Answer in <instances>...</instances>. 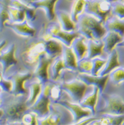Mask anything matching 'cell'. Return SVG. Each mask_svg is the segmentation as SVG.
I'll use <instances>...</instances> for the list:
<instances>
[{
    "instance_id": "48",
    "label": "cell",
    "mask_w": 124,
    "mask_h": 125,
    "mask_svg": "<svg viewBox=\"0 0 124 125\" xmlns=\"http://www.w3.org/2000/svg\"><path fill=\"white\" fill-rule=\"evenodd\" d=\"M0 120H1V119H0Z\"/></svg>"
},
{
    "instance_id": "22",
    "label": "cell",
    "mask_w": 124,
    "mask_h": 125,
    "mask_svg": "<svg viewBox=\"0 0 124 125\" xmlns=\"http://www.w3.org/2000/svg\"><path fill=\"white\" fill-rule=\"evenodd\" d=\"M62 54L66 68L73 71H76L78 60L71 46H67L62 44Z\"/></svg>"
},
{
    "instance_id": "15",
    "label": "cell",
    "mask_w": 124,
    "mask_h": 125,
    "mask_svg": "<svg viewBox=\"0 0 124 125\" xmlns=\"http://www.w3.org/2000/svg\"><path fill=\"white\" fill-rule=\"evenodd\" d=\"M62 89L60 84H58L53 82L48 81L43 84L42 92L49 98L51 103H57L60 101Z\"/></svg>"
},
{
    "instance_id": "8",
    "label": "cell",
    "mask_w": 124,
    "mask_h": 125,
    "mask_svg": "<svg viewBox=\"0 0 124 125\" xmlns=\"http://www.w3.org/2000/svg\"><path fill=\"white\" fill-rule=\"evenodd\" d=\"M31 77L32 73L29 71H17L9 76L7 79L12 83V89L10 93L14 95H25L27 91L24 87V83Z\"/></svg>"
},
{
    "instance_id": "34",
    "label": "cell",
    "mask_w": 124,
    "mask_h": 125,
    "mask_svg": "<svg viewBox=\"0 0 124 125\" xmlns=\"http://www.w3.org/2000/svg\"><path fill=\"white\" fill-rule=\"evenodd\" d=\"M93 61V67H92V75H98L102 69L105 63L107 62V59H102L99 58V57H95L92 59Z\"/></svg>"
},
{
    "instance_id": "10",
    "label": "cell",
    "mask_w": 124,
    "mask_h": 125,
    "mask_svg": "<svg viewBox=\"0 0 124 125\" xmlns=\"http://www.w3.org/2000/svg\"><path fill=\"white\" fill-rule=\"evenodd\" d=\"M50 99L45 94L41 92L35 103L29 107L28 110L35 113L38 118H44L48 115L50 112Z\"/></svg>"
},
{
    "instance_id": "24",
    "label": "cell",
    "mask_w": 124,
    "mask_h": 125,
    "mask_svg": "<svg viewBox=\"0 0 124 125\" xmlns=\"http://www.w3.org/2000/svg\"><path fill=\"white\" fill-rule=\"evenodd\" d=\"M100 118L91 122L89 125H122L124 121V115H102Z\"/></svg>"
},
{
    "instance_id": "37",
    "label": "cell",
    "mask_w": 124,
    "mask_h": 125,
    "mask_svg": "<svg viewBox=\"0 0 124 125\" xmlns=\"http://www.w3.org/2000/svg\"><path fill=\"white\" fill-rule=\"evenodd\" d=\"M20 1H21L22 2L24 3H25L27 5H30L31 3H33V1H36V0H20Z\"/></svg>"
},
{
    "instance_id": "29",
    "label": "cell",
    "mask_w": 124,
    "mask_h": 125,
    "mask_svg": "<svg viewBox=\"0 0 124 125\" xmlns=\"http://www.w3.org/2000/svg\"><path fill=\"white\" fill-rule=\"evenodd\" d=\"M72 1L70 16L72 21L76 23L79 16L84 12L86 0H73Z\"/></svg>"
},
{
    "instance_id": "1",
    "label": "cell",
    "mask_w": 124,
    "mask_h": 125,
    "mask_svg": "<svg viewBox=\"0 0 124 125\" xmlns=\"http://www.w3.org/2000/svg\"><path fill=\"white\" fill-rule=\"evenodd\" d=\"M77 31L88 39L100 40L107 30L100 19L86 12L82 13L76 23Z\"/></svg>"
},
{
    "instance_id": "27",
    "label": "cell",
    "mask_w": 124,
    "mask_h": 125,
    "mask_svg": "<svg viewBox=\"0 0 124 125\" xmlns=\"http://www.w3.org/2000/svg\"><path fill=\"white\" fill-rule=\"evenodd\" d=\"M29 96L26 100V104L28 107L32 106L42 92L43 84L38 79L30 83L29 84Z\"/></svg>"
},
{
    "instance_id": "31",
    "label": "cell",
    "mask_w": 124,
    "mask_h": 125,
    "mask_svg": "<svg viewBox=\"0 0 124 125\" xmlns=\"http://www.w3.org/2000/svg\"><path fill=\"white\" fill-rule=\"evenodd\" d=\"M93 67L92 59H89L87 57H84L77 62V70L81 73L92 74Z\"/></svg>"
},
{
    "instance_id": "17",
    "label": "cell",
    "mask_w": 124,
    "mask_h": 125,
    "mask_svg": "<svg viewBox=\"0 0 124 125\" xmlns=\"http://www.w3.org/2000/svg\"><path fill=\"white\" fill-rule=\"evenodd\" d=\"M58 0H36L31 3L30 6L35 9L42 8L45 11L46 15L49 21H52L55 17V6Z\"/></svg>"
},
{
    "instance_id": "20",
    "label": "cell",
    "mask_w": 124,
    "mask_h": 125,
    "mask_svg": "<svg viewBox=\"0 0 124 125\" xmlns=\"http://www.w3.org/2000/svg\"><path fill=\"white\" fill-rule=\"evenodd\" d=\"M45 52L50 59L57 57L62 53V45L57 41V39L48 38L45 39Z\"/></svg>"
},
{
    "instance_id": "25",
    "label": "cell",
    "mask_w": 124,
    "mask_h": 125,
    "mask_svg": "<svg viewBox=\"0 0 124 125\" xmlns=\"http://www.w3.org/2000/svg\"><path fill=\"white\" fill-rule=\"evenodd\" d=\"M71 47L76 56L78 61L85 57L88 53V43H86L84 36L79 35L75 39L72 43Z\"/></svg>"
},
{
    "instance_id": "26",
    "label": "cell",
    "mask_w": 124,
    "mask_h": 125,
    "mask_svg": "<svg viewBox=\"0 0 124 125\" xmlns=\"http://www.w3.org/2000/svg\"><path fill=\"white\" fill-rule=\"evenodd\" d=\"M88 53L87 57L92 59L94 58L100 56L102 54L104 44L102 39L93 40L88 39Z\"/></svg>"
},
{
    "instance_id": "14",
    "label": "cell",
    "mask_w": 124,
    "mask_h": 125,
    "mask_svg": "<svg viewBox=\"0 0 124 125\" xmlns=\"http://www.w3.org/2000/svg\"><path fill=\"white\" fill-rule=\"evenodd\" d=\"M55 15H57L60 25L63 30L66 31H74L77 28L76 23L72 21L70 13L67 11L59 9L58 6H55Z\"/></svg>"
},
{
    "instance_id": "6",
    "label": "cell",
    "mask_w": 124,
    "mask_h": 125,
    "mask_svg": "<svg viewBox=\"0 0 124 125\" xmlns=\"http://www.w3.org/2000/svg\"><path fill=\"white\" fill-rule=\"evenodd\" d=\"M63 106L58 103L50 104V112L47 116L44 118L37 119L38 125H64L67 120V113L66 110H62Z\"/></svg>"
},
{
    "instance_id": "47",
    "label": "cell",
    "mask_w": 124,
    "mask_h": 125,
    "mask_svg": "<svg viewBox=\"0 0 124 125\" xmlns=\"http://www.w3.org/2000/svg\"><path fill=\"white\" fill-rule=\"evenodd\" d=\"M123 1H124V0H123Z\"/></svg>"
},
{
    "instance_id": "45",
    "label": "cell",
    "mask_w": 124,
    "mask_h": 125,
    "mask_svg": "<svg viewBox=\"0 0 124 125\" xmlns=\"http://www.w3.org/2000/svg\"><path fill=\"white\" fill-rule=\"evenodd\" d=\"M119 1H123V0H119Z\"/></svg>"
},
{
    "instance_id": "16",
    "label": "cell",
    "mask_w": 124,
    "mask_h": 125,
    "mask_svg": "<svg viewBox=\"0 0 124 125\" xmlns=\"http://www.w3.org/2000/svg\"><path fill=\"white\" fill-rule=\"evenodd\" d=\"M15 45L12 43L5 51L0 53V62L3 66V73L5 75L8 69L11 66L17 64V60L15 57Z\"/></svg>"
},
{
    "instance_id": "33",
    "label": "cell",
    "mask_w": 124,
    "mask_h": 125,
    "mask_svg": "<svg viewBox=\"0 0 124 125\" xmlns=\"http://www.w3.org/2000/svg\"><path fill=\"white\" fill-rule=\"evenodd\" d=\"M112 15L119 19H124V2L122 1H116L112 3Z\"/></svg>"
},
{
    "instance_id": "36",
    "label": "cell",
    "mask_w": 124,
    "mask_h": 125,
    "mask_svg": "<svg viewBox=\"0 0 124 125\" xmlns=\"http://www.w3.org/2000/svg\"><path fill=\"white\" fill-rule=\"evenodd\" d=\"M0 86L2 88L3 91L10 93L11 91L12 83L10 80L5 79L3 72L0 71Z\"/></svg>"
},
{
    "instance_id": "2",
    "label": "cell",
    "mask_w": 124,
    "mask_h": 125,
    "mask_svg": "<svg viewBox=\"0 0 124 125\" xmlns=\"http://www.w3.org/2000/svg\"><path fill=\"white\" fill-rule=\"evenodd\" d=\"M26 100L24 95H14L13 94L3 99L0 104V108L3 111L7 120L21 121L23 116L29 108Z\"/></svg>"
},
{
    "instance_id": "43",
    "label": "cell",
    "mask_w": 124,
    "mask_h": 125,
    "mask_svg": "<svg viewBox=\"0 0 124 125\" xmlns=\"http://www.w3.org/2000/svg\"><path fill=\"white\" fill-rule=\"evenodd\" d=\"M1 99H0V104H1Z\"/></svg>"
},
{
    "instance_id": "18",
    "label": "cell",
    "mask_w": 124,
    "mask_h": 125,
    "mask_svg": "<svg viewBox=\"0 0 124 125\" xmlns=\"http://www.w3.org/2000/svg\"><path fill=\"white\" fill-rule=\"evenodd\" d=\"M102 39L104 44V51L105 53L110 54L112 51L115 49V46H117V44L123 41L124 37L117 32L107 31L105 35Z\"/></svg>"
},
{
    "instance_id": "44",
    "label": "cell",
    "mask_w": 124,
    "mask_h": 125,
    "mask_svg": "<svg viewBox=\"0 0 124 125\" xmlns=\"http://www.w3.org/2000/svg\"><path fill=\"white\" fill-rule=\"evenodd\" d=\"M122 125H124V123H123V124Z\"/></svg>"
},
{
    "instance_id": "46",
    "label": "cell",
    "mask_w": 124,
    "mask_h": 125,
    "mask_svg": "<svg viewBox=\"0 0 124 125\" xmlns=\"http://www.w3.org/2000/svg\"><path fill=\"white\" fill-rule=\"evenodd\" d=\"M69 1H73V0H69Z\"/></svg>"
},
{
    "instance_id": "11",
    "label": "cell",
    "mask_w": 124,
    "mask_h": 125,
    "mask_svg": "<svg viewBox=\"0 0 124 125\" xmlns=\"http://www.w3.org/2000/svg\"><path fill=\"white\" fill-rule=\"evenodd\" d=\"M53 59L48 57L47 54H42L39 56L38 65L35 71V76L42 84L45 83L48 80V69Z\"/></svg>"
},
{
    "instance_id": "23",
    "label": "cell",
    "mask_w": 124,
    "mask_h": 125,
    "mask_svg": "<svg viewBox=\"0 0 124 125\" xmlns=\"http://www.w3.org/2000/svg\"><path fill=\"white\" fill-rule=\"evenodd\" d=\"M104 27L107 31L117 32L124 38V19L112 15L104 23Z\"/></svg>"
},
{
    "instance_id": "28",
    "label": "cell",
    "mask_w": 124,
    "mask_h": 125,
    "mask_svg": "<svg viewBox=\"0 0 124 125\" xmlns=\"http://www.w3.org/2000/svg\"><path fill=\"white\" fill-rule=\"evenodd\" d=\"M11 0H0V31H2L5 23L10 20L9 5Z\"/></svg>"
},
{
    "instance_id": "7",
    "label": "cell",
    "mask_w": 124,
    "mask_h": 125,
    "mask_svg": "<svg viewBox=\"0 0 124 125\" xmlns=\"http://www.w3.org/2000/svg\"><path fill=\"white\" fill-rule=\"evenodd\" d=\"M60 86L62 90L67 92L71 99H73L74 102L79 103L85 96L88 85L80 79H75L62 83L60 84Z\"/></svg>"
},
{
    "instance_id": "13",
    "label": "cell",
    "mask_w": 124,
    "mask_h": 125,
    "mask_svg": "<svg viewBox=\"0 0 124 125\" xmlns=\"http://www.w3.org/2000/svg\"><path fill=\"white\" fill-rule=\"evenodd\" d=\"M5 26L13 29L16 33L21 36L32 37L36 33V29L29 24V21L27 19L20 23L7 22Z\"/></svg>"
},
{
    "instance_id": "12",
    "label": "cell",
    "mask_w": 124,
    "mask_h": 125,
    "mask_svg": "<svg viewBox=\"0 0 124 125\" xmlns=\"http://www.w3.org/2000/svg\"><path fill=\"white\" fill-rule=\"evenodd\" d=\"M79 79L85 83L87 85H92L95 86L99 88L100 93H102L105 85L107 84L108 79L110 78L109 75H92L91 74H86V73H80L78 75Z\"/></svg>"
},
{
    "instance_id": "4",
    "label": "cell",
    "mask_w": 124,
    "mask_h": 125,
    "mask_svg": "<svg viewBox=\"0 0 124 125\" xmlns=\"http://www.w3.org/2000/svg\"><path fill=\"white\" fill-rule=\"evenodd\" d=\"M100 94L105 102V105L99 111L100 114L114 115H124V101L121 96L117 94L104 93V92Z\"/></svg>"
},
{
    "instance_id": "42",
    "label": "cell",
    "mask_w": 124,
    "mask_h": 125,
    "mask_svg": "<svg viewBox=\"0 0 124 125\" xmlns=\"http://www.w3.org/2000/svg\"><path fill=\"white\" fill-rule=\"evenodd\" d=\"M110 1H112V2H114V1H118V0H110Z\"/></svg>"
},
{
    "instance_id": "21",
    "label": "cell",
    "mask_w": 124,
    "mask_h": 125,
    "mask_svg": "<svg viewBox=\"0 0 124 125\" xmlns=\"http://www.w3.org/2000/svg\"><path fill=\"white\" fill-rule=\"evenodd\" d=\"M120 65H121L119 60V55L117 53V51L115 48L109 54L107 62L98 75L104 76V75H109L113 70L120 67Z\"/></svg>"
},
{
    "instance_id": "30",
    "label": "cell",
    "mask_w": 124,
    "mask_h": 125,
    "mask_svg": "<svg viewBox=\"0 0 124 125\" xmlns=\"http://www.w3.org/2000/svg\"><path fill=\"white\" fill-rule=\"evenodd\" d=\"M65 68H66V67L62 56H58L57 57H56L55 61L51 66L52 79L53 81H57L60 75L61 71Z\"/></svg>"
},
{
    "instance_id": "9",
    "label": "cell",
    "mask_w": 124,
    "mask_h": 125,
    "mask_svg": "<svg viewBox=\"0 0 124 125\" xmlns=\"http://www.w3.org/2000/svg\"><path fill=\"white\" fill-rule=\"evenodd\" d=\"M57 103L65 106V108H67L68 111L70 112L74 121V123L72 124H77L84 118L94 115L90 110L83 108L78 103H71L67 101H59Z\"/></svg>"
},
{
    "instance_id": "40",
    "label": "cell",
    "mask_w": 124,
    "mask_h": 125,
    "mask_svg": "<svg viewBox=\"0 0 124 125\" xmlns=\"http://www.w3.org/2000/svg\"><path fill=\"white\" fill-rule=\"evenodd\" d=\"M117 46H118V47H124V38L122 42H120L119 44H117Z\"/></svg>"
},
{
    "instance_id": "41",
    "label": "cell",
    "mask_w": 124,
    "mask_h": 125,
    "mask_svg": "<svg viewBox=\"0 0 124 125\" xmlns=\"http://www.w3.org/2000/svg\"><path fill=\"white\" fill-rule=\"evenodd\" d=\"M2 91H3L2 88H1V86H0V94H1V92H2Z\"/></svg>"
},
{
    "instance_id": "38",
    "label": "cell",
    "mask_w": 124,
    "mask_h": 125,
    "mask_svg": "<svg viewBox=\"0 0 124 125\" xmlns=\"http://www.w3.org/2000/svg\"><path fill=\"white\" fill-rule=\"evenodd\" d=\"M6 44H7L6 40H2L1 41H0V51L1 50L3 47H4V46H5ZM0 53H1V52H0Z\"/></svg>"
},
{
    "instance_id": "3",
    "label": "cell",
    "mask_w": 124,
    "mask_h": 125,
    "mask_svg": "<svg viewBox=\"0 0 124 125\" xmlns=\"http://www.w3.org/2000/svg\"><path fill=\"white\" fill-rule=\"evenodd\" d=\"M112 3L110 0H86L84 12L98 18L104 24L112 15Z\"/></svg>"
},
{
    "instance_id": "32",
    "label": "cell",
    "mask_w": 124,
    "mask_h": 125,
    "mask_svg": "<svg viewBox=\"0 0 124 125\" xmlns=\"http://www.w3.org/2000/svg\"><path fill=\"white\" fill-rule=\"evenodd\" d=\"M111 81L115 85L119 86L124 83V67H119L113 70L109 74Z\"/></svg>"
},
{
    "instance_id": "39",
    "label": "cell",
    "mask_w": 124,
    "mask_h": 125,
    "mask_svg": "<svg viewBox=\"0 0 124 125\" xmlns=\"http://www.w3.org/2000/svg\"><path fill=\"white\" fill-rule=\"evenodd\" d=\"M3 115H4V112H3V111L1 108H0V119L2 118Z\"/></svg>"
},
{
    "instance_id": "5",
    "label": "cell",
    "mask_w": 124,
    "mask_h": 125,
    "mask_svg": "<svg viewBox=\"0 0 124 125\" xmlns=\"http://www.w3.org/2000/svg\"><path fill=\"white\" fill-rule=\"evenodd\" d=\"M48 37L57 39L63 45L67 46H71L72 42L75 39L80 35L78 31H66L61 28L60 25L57 23H52L48 27Z\"/></svg>"
},
{
    "instance_id": "19",
    "label": "cell",
    "mask_w": 124,
    "mask_h": 125,
    "mask_svg": "<svg viewBox=\"0 0 124 125\" xmlns=\"http://www.w3.org/2000/svg\"><path fill=\"white\" fill-rule=\"evenodd\" d=\"M99 94H100L99 88L94 86L93 91L88 95L84 96L83 99H82L79 104L83 108L90 110L94 115L95 113V106L97 105L99 98Z\"/></svg>"
},
{
    "instance_id": "35",
    "label": "cell",
    "mask_w": 124,
    "mask_h": 125,
    "mask_svg": "<svg viewBox=\"0 0 124 125\" xmlns=\"http://www.w3.org/2000/svg\"><path fill=\"white\" fill-rule=\"evenodd\" d=\"M37 115L35 113L29 110L25 113L22 117V124L23 125H38Z\"/></svg>"
}]
</instances>
